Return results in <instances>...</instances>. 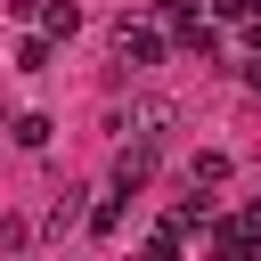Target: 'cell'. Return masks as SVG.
<instances>
[{
    "mask_svg": "<svg viewBox=\"0 0 261 261\" xmlns=\"http://www.w3.org/2000/svg\"><path fill=\"white\" fill-rule=\"evenodd\" d=\"M8 139H16V147H49V114H16Z\"/></svg>",
    "mask_w": 261,
    "mask_h": 261,
    "instance_id": "obj_9",
    "label": "cell"
},
{
    "mask_svg": "<svg viewBox=\"0 0 261 261\" xmlns=\"http://www.w3.org/2000/svg\"><path fill=\"white\" fill-rule=\"evenodd\" d=\"M245 90H253V98H261V49H253V57H245Z\"/></svg>",
    "mask_w": 261,
    "mask_h": 261,
    "instance_id": "obj_11",
    "label": "cell"
},
{
    "mask_svg": "<svg viewBox=\"0 0 261 261\" xmlns=\"http://www.w3.org/2000/svg\"><path fill=\"white\" fill-rule=\"evenodd\" d=\"M253 204H261V196H253Z\"/></svg>",
    "mask_w": 261,
    "mask_h": 261,
    "instance_id": "obj_12",
    "label": "cell"
},
{
    "mask_svg": "<svg viewBox=\"0 0 261 261\" xmlns=\"http://www.w3.org/2000/svg\"><path fill=\"white\" fill-rule=\"evenodd\" d=\"M82 220V188H57V204H49V237H65Z\"/></svg>",
    "mask_w": 261,
    "mask_h": 261,
    "instance_id": "obj_7",
    "label": "cell"
},
{
    "mask_svg": "<svg viewBox=\"0 0 261 261\" xmlns=\"http://www.w3.org/2000/svg\"><path fill=\"white\" fill-rule=\"evenodd\" d=\"M122 196H130V188H122ZM122 196H106V204H90V237H114V228H122Z\"/></svg>",
    "mask_w": 261,
    "mask_h": 261,
    "instance_id": "obj_10",
    "label": "cell"
},
{
    "mask_svg": "<svg viewBox=\"0 0 261 261\" xmlns=\"http://www.w3.org/2000/svg\"><path fill=\"white\" fill-rule=\"evenodd\" d=\"M41 33H49V41H73V33H82V8H73V0H41Z\"/></svg>",
    "mask_w": 261,
    "mask_h": 261,
    "instance_id": "obj_5",
    "label": "cell"
},
{
    "mask_svg": "<svg viewBox=\"0 0 261 261\" xmlns=\"http://www.w3.org/2000/svg\"><path fill=\"white\" fill-rule=\"evenodd\" d=\"M188 188H204V196H212V188H228V155H212V147H204V155L188 163Z\"/></svg>",
    "mask_w": 261,
    "mask_h": 261,
    "instance_id": "obj_6",
    "label": "cell"
},
{
    "mask_svg": "<svg viewBox=\"0 0 261 261\" xmlns=\"http://www.w3.org/2000/svg\"><path fill=\"white\" fill-rule=\"evenodd\" d=\"M155 57H163V33H155L147 16H122V24H114V73H147Z\"/></svg>",
    "mask_w": 261,
    "mask_h": 261,
    "instance_id": "obj_1",
    "label": "cell"
},
{
    "mask_svg": "<svg viewBox=\"0 0 261 261\" xmlns=\"http://www.w3.org/2000/svg\"><path fill=\"white\" fill-rule=\"evenodd\" d=\"M147 171H155V147H147V139H122V155H114V188H130V196H139V188H147Z\"/></svg>",
    "mask_w": 261,
    "mask_h": 261,
    "instance_id": "obj_2",
    "label": "cell"
},
{
    "mask_svg": "<svg viewBox=\"0 0 261 261\" xmlns=\"http://www.w3.org/2000/svg\"><path fill=\"white\" fill-rule=\"evenodd\" d=\"M41 65H49V33H24L16 41V73H41Z\"/></svg>",
    "mask_w": 261,
    "mask_h": 261,
    "instance_id": "obj_8",
    "label": "cell"
},
{
    "mask_svg": "<svg viewBox=\"0 0 261 261\" xmlns=\"http://www.w3.org/2000/svg\"><path fill=\"white\" fill-rule=\"evenodd\" d=\"M253 212H261V204H253Z\"/></svg>",
    "mask_w": 261,
    "mask_h": 261,
    "instance_id": "obj_13",
    "label": "cell"
},
{
    "mask_svg": "<svg viewBox=\"0 0 261 261\" xmlns=\"http://www.w3.org/2000/svg\"><path fill=\"white\" fill-rule=\"evenodd\" d=\"M171 122H179V114H171L163 98H147V106H130V114H122V130H130V139H147V147H155V139L171 130Z\"/></svg>",
    "mask_w": 261,
    "mask_h": 261,
    "instance_id": "obj_3",
    "label": "cell"
},
{
    "mask_svg": "<svg viewBox=\"0 0 261 261\" xmlns=\"http://www.w3.org/2000/svg\"><path fill=\"white\" fill-rule=\"evenodd\" d=\"M171 41H179L188 57H220V33H212L204 16H171Z\"/></svg>",
    "mask_w": 261,
    "mask_h": 261,
    "instance_id": "obj_4",
    "label": "cell"
}]
</instances>
